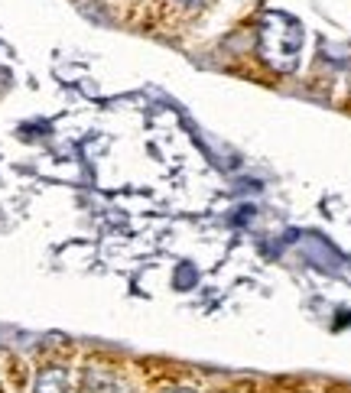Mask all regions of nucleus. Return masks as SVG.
<instances>
[{
	"instance_id": "f03ea898",
	"label": "nucleus",
	"mask_w": 351,
	"mask_h": 393,
	"mask_svg": "<svg viewBox=\"0 0 351 393\" xmlns=\"http://www.w3.org/2000/svg\"><path fill=\"white\" fill-rule=\"evenodd\" d=\"M66 387H68L66 367H46L36 380V393H66Z\"/></svg>"
},
{
	"instance_id": "7ed1b4c3",
	"label": "nucleus",
	"mask_w": 351,
	"mask_h": 393,
	"mask_svg": "<svg viewBox=\"0 0 351 393\" xmlns=\"http://www.w3.org/2000/svg\"><path fill=\"white\" fill-rule=\"evenodd\" d=\"M173 4H183V7H189V10H198L202 4H208V0H173Z\"/></svg>"
},
{
	"instance_id": "20e7f679",
	"label": "nucleus",
	"mask_w": 351,
	"mask_h": 393,
	"mask_svg": "<svg viewBox=\"0 0 351 393\" xmlns=\"http://www.w3.org/2000/svg\"><path fill=\"white\" fill-rule=\"evenodd\" d=\"M169 393H192V390H169Z\"/></svg>"
},
{
	"instance_id": "f257e3e1",
	"label": "nucleus",
	"mask_w": 351,
	"mask_h": 393,
	"mask_svg": "<svg viewBox=\"0 0 351 393\" xmlns=\"http://www.w3.org/2000/svg\"><path fill=\"white\" fill-rule=\"evenodd\" d=\"M302 43H306V33H302V23L296 16L280 14V10L263 14L260 33H257V52L270 68L292 72L300 66Z\"/></svg>"
}]
</instances>
